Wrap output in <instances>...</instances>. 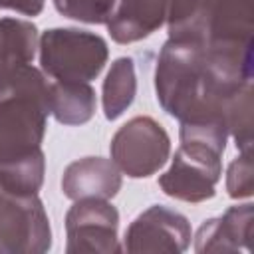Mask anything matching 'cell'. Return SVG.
Listing matches in <instances>:
<instances>
[{
	"instance_id": "cell-6",
	"label": "cell",
	"mask_w": 254,
	"mask_h": 254,
	"mask_svg": "<svg viewBox=\"0 0 254 254\" xmlns=\"http://www.w3.org/2000/svg\"><path fill=\"white\" fill-rule=\"evenodd\" d=\"M50 248V218L38 194H16L0 183V254H42Z\"/></svg>"
},
{
	"instance_id": "cell-18",
	"label": "cell",
	"mask_w": 254,
	"mask_h": 254,
	"mask_svg": "<svg viewBox=\"0 0 254 254\" xmlns=\"http://www.w3.org/2000/svg\"><path fill=\"white\" fill-rule=\"evenodd\" d=\"M226 190L232 198L252 196V159L250 151H242L226 171Z\"/></svg>"
},
{
	"instance_id": "cell-11",
	"label": "cell",
	"mask_w": 254,
	"mask_h": 254,
	"mask_svg": "<svg viewBox=\"0 0 254 254\" xmlns=\"http://www.w3.org/2000/svg\"><path fill=\"white\" fill-rule=\"evenodd\" d=\"M252 238V204L230 206L222 216L208 218L200 224L194 250L196 252H238L248 250Z\"/></svg>"
},
{
	"instance_id": "cell-1",
	"label": "cell",
	"mask_w": 254,
	"mask_h": 254,
	"mask_svg": "<svg viewBox=\"0 0 254 254\" xmlns=\"http://www.w3.org/2000/svg\"><path fill=\"white\" fill-rule=\"evenodd\" d=\"M250 83L252 44L208 46L169 38L155 67L157 99L181 123L226 125L230 101Z\"/></svg>"
},
{
	"instance_id": "cell-3",
	"label": "cell",
	"mask_w": 254,
	"mask_h": 254,
	"mask_svg": "<svg viewBox=\"0 0 254 254\" xmlns=\"http://www.w3.org/2000/svg\"><path fill=\"white\" fill-rule=\"evenodd\" d=\"M226 139L228 127L224 123H181V147L175 151L171 167L159 177L163 192L185 202L212 198L222 175L220 157Z\"/></svg>"
},
{
	"instance_id": "cell-12",
	"label": "cell",
	"mask_w": 254,
	"mask_h": 254,
	"mask_svg": "<svg viewBox=\"0 0 254 254\" xmlns=\"http://www.w3.org/2000/svg\"><path fill=\"white\" fill-rule=\"evenodd\" d=\"M167 8L169 0H119L107 20V30L117 44L139 42L165 24Z\"/></svg>"
},
{
	"instance_id": "cell-9",
	"label": "cell",
	"mask_w": 254,
	"mask_h": 254,
	"mask_svg": "<svg viewBox=\"0 0 254 254\" xmlns=\"http://www.w3.org/2000/svg\"><path fill=\"white\" fill-rule=\"evenodd\" d=\"M192 230L185 214L167 208L163 204H153L141 212L125 230L127 252H185L190 244Z\"/></svg>"
},
{
	"instance_id": "cell-10",
	"label": "cell",
	"mask_w": 254,
	"mask_h": 254,
	"mask_svg": "<svg viewBox=\"0 0 254 254\" xmlns=\"http://www.w3.org/2000/svg\"><path fill=\"white\" fill-rule=\"evenodd\" d=\"M121 189V171L103 157H85L65 167L62 190L71 200L81 198H113Z\"/></svg>"
},
{
	"instance_id": "cell-7",
	"label": "cell",
	"mask_w": 254,
	"mask_h": 254,
	"mask_svg": "<svg viewBox=\"0 0 254 254\" xmlns=\"http://www.w3.org/2000/svg\"><path fill=\"white\" fill-rule=\"evenodd\" d=\"M111 161L131 179L155 175L169 159L171 139L165 127L153 117L139 115L117 129L109 145Z\"/></svg>"
},
{
	"instance_id": "cell-14",
	"label": "cell",
	"mask_w": 254,
	"mask_h": 254,
	"mask_svg": "<svg viewBox=\"0 0 254 254\" xmlns=\"http://www.w3.org/2000/svg\"><path fill=\"white\" fill-rule=\"evenodd\" d=\"M38 30L28 20L0 18V67L30 64L38 50Z\"/></svg>"
},
{
	"instance_id": "cell-13",
	"label": "cell",
	"mask_w": 254,
	"mask_h": 254,
	"mask_svg": "<svg viewBox=\"0 0 254 254\" xmlns=\"http://www.w3.org/2000/svg\"><path fill=\"white\" fill-rule=\"evenodd\" d=\"M50 115L64 125H83L95 113V91L89 81L56 79L48 85Z\"/></svg>"
},
{
	"instance_id": "cell-2",
	"label": "cell",
	"mask_w": 254,
	"mask_h": 254,
	"mask_svg": "<svg viewBox=\"0 0 254 254\" xmlns=\"http://www.w3.org/2000/svg\"><path fill=\"white\" fill-rule=\"evenodd\" d=\"M48 85L30 64L0 67V183L16 194H38L44 183Z\"/></svg>"
},
{
	"instance_id": "cell-17",
	"label": "cell",
	"mask_w": 254,
	"mask_h": 254,
	"mask_svg": "<svg viewBox=\"0 0 254 254\" xmlns=\"http://www.w3.org/2000/svg\"><path fill=\"white\" fill-rule=\"evenodd\" d=\"M115 4L117 0H54L62 16L85 24H107Z\"/></svg>"
},
{
	"instance_id": "cell-19",
	"label": "cell",
	"mask_w": 254,
	"mask_h": 254,
	"mask_svg": "<svg viewBox=\"0 0 254 254\" xmlns=\"http://www.w3.org/2000/svg\"><path fill=\"white\" fill-rule=\"evenodd\" d=\"M0 8L14 10L24 16H38L44 10V0H0Z\"/></svg>"
},
{
	"instance_id": "cell-4",
	"label": "cell",
	"mask_w": 254,
	"mask_h": 254,
	"mask_svg": "<svg viewBox=\"0 0 254 254\" xmlns=\"http://www.w3.org/2000/svg\"><path fill=\"white\" fill-rule=\"evenodd\" d=\"M252 0H169L167 28L173 40L208 46L252 44Z\"/></svg>"
},
{
	"instance_id": "cell-16",
	"label": "cell",
	"mask_w": 254,
	"mask_h": 254,
	"mask_svg": "<svg viewBox=\"0 0 254 254\" xmlns=\"http://www.w3.org/2000/svg\"><path fill=\"white\" fill-rule=\"evenodd\" d=\"M228 135L234 137L240 151H250L252 147V83L246 85L230 101L226 113Z\"/></svg>"
},
{
	"instance_id": "cell-5",
	"label": "cell",
	"mask_w": 254,
	"mask_h": 254,
	"mask_svg": "<svg viewBox=\"0 0 254 254\" xmlns=\"http://www.w3.org/2000/svg\"><path fill=\"white\" fill-rule=\"evenodd\" d=\"M40 65L54 79L91 81L107 64V42L79 28H50L40 38Z\"/></svg>"
},
{
	"instance_id": "cell-8",
	"label": "cell",
	"mask_w": 254,
	"mask_h": 254,
	"mask_svg": "<svg viewBox=\"0 0 254 254\" xmlns=\"http://www.w3.org/2000/svg\"><path fill=\"white\" fill-rule=\"evenodd\" d=\"M119 212L103 198H81L65 214V232L69 254L95 252L117 254L123 248L117 238Z\"/></svg>"
},
{
	"instance_id": "cell-15",
	"label": "cell",
	"mask_w": 254,
	"mask_h": 254,
	"mask_svg": "<svg viewBox=\"0 0 254 254\" xmlns=\"http://www.w3.org/2000/svg\"><path fill=\"white\" fill-rule=\"evenodd\" d=\"M137 93L135 64L131 58H117L103 81V113L109 121L121 117Z\"/></svg>"
}]
</instances>
